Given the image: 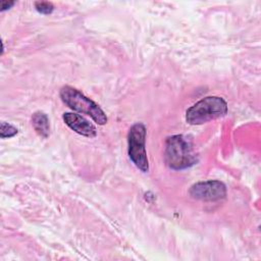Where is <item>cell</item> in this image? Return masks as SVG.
<instances>
[{"label": "cell", "mask_w": 261, "mask_h": 261, "mask_svg": "<svg viewBox=\"0 0 261 261\" xmlns=\"http://www.w3.org/2000/svg\"><path fill=\"white\" fill-rule=\"evenodd\" d=\"M164 157L167 166L175 170L189 168L198 161L192 143L181 135L167 138Z\"/></svg>", "instance_id": "6da1fadb"}, {"label": "cell", "mask_w": 261, "mask_h": 261, "mask_svg": "<svg viewBox=\"0 0 261 261\" xmlns=\"http://www.w3.org/2000/svg\"><path fill=\"white\" fill-rule=\"evenodd\" d=\"M227 110L228 106L223 98L208 96L201 99L187 110L186 120L193 125L203 124L224 116Z\"/></svg>", "instance_id": "7a4b0ae2"}, {"label": "cell", "mask_w": 261, "mask_h": 261, "mask_svg": "<svg viewBox=\"0 0 261 261\" xmlns=\"http://www.w3.org/2000/svg\"><path fill=\"white\" fill-rule=\"evenodd\" d=\"M59 94L63 103L70 109L91 116L92 119L100 125L107 122V116L101 107L79 90L70 86H64L61 88Z\"/></svg>", "instance_id": "3957f363"}, {"label": "cell", "mask_w": 261, "mask_h": 261, "mask_svg": "<svg viewBox=\"0 0 261 261\" xmlns=\"http://www.w3.org/2000/svg\"><path fill=\"white\" fill-rule=\"evenodd\" d=\"M146 126L142 122L133 124L127 135V152L133 163L143 172L149 170V161L146 152Z\"/></svg>", "instance_id": "277c9868"}, {"label": "cell", "mask_w": 261, "mask_h": 261, "mask_svg": "<svg viewBox=\"0 0 261 261\" xmlns=\"http://www.w3.org/2000/svg\"><path fill=\"white\" fill-rule=\"evenodd\" d=\"M189 193L197 200L218 201L225 197L226 188L224 184L219 180H206L193 185Z\"/></svg>", "instance_id": "5b68a950"}, {"label": "cell", "mask_w": 261, "mask_h": 261, "mask_svg": "<svg viewBox=\"0 0 261 261\" xmlns=\"http://www.w3.org/2000/svg\"><path fill=\"white\" fill-rule=\"evenodd\" d=\"M62 118L65 124L75 133L88 138H94L97 136V130L94 124L82 115L72 112H65L63 113Z\"/></svg>", "instance_id": "8992f818"}, {"label": "cell", "mask_w": 261, "mask_h": 261, "mask_svg": "<svg viewBox=\"0 0 261 261\" xmlns=\"http://www.w3.org/2000/svg\"><path fill=\"white\" fill-rule=\"evenodd\" d=\"M32 124L35 130L43 138H47L50 133V124L48 116L41 111L35 112L32 116Z\"/></svg>", "instance_id": "52a82bcc"}, {"label": "cell", "mask_w": 261, "mask_h": 261, "mask_svg": "<svg viewBox=\"0 0 261 261\" xmlns=\"http://www.w3.org/2000/svg\"><path fill=\"white\" fill-rule=\"evenodd\" d=\"M18 133V129L13 126L10 123H7L5 121L1 122V128H0V135L2 139H6V138H11L14 137L16 134Z\"/></svg>", "instance_id": "ba28073f"}, {"label": "cell", "mask_w": 261, "mask_h": 261, "mask_svg": "<svg viewBox=\"0 0 261 261\" xmlns=\"http://www.w3.org/2000/svg\"><path fill=\"white\" fill-rule=\"evenodd\" d=\"M35 7L37 11L42 14H50L54 9L53 4L48 1H38L35 3Z\"/></svg>", "instance_id": "9c48e42d"}, {"label": "cell", "mask_w": 261, "mask_h": 261, "mask_svg": "<svg viewBox=\"0 0 261 261\" xmlns=\"http://www.w3.org/2000/svg\"><path fill=\"white\" fill-rule=\"evenodd\" d=\"M15 4L14 1H7V0H4L1 2V5H0V11H5L9 8H11L13 5Z\"/></svg>", "instance_id": "30bf717a"}]
</instances>
